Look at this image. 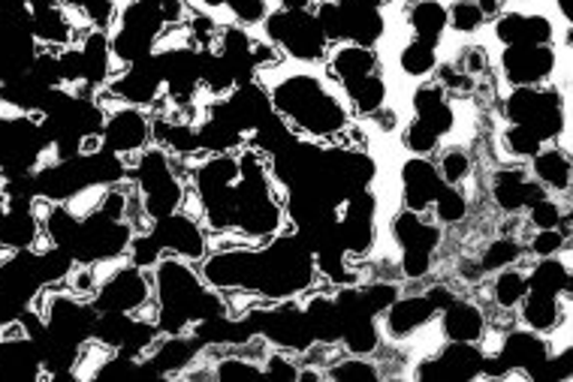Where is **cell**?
<instances>
[{"label":"cell","mask_w":573,"mask_h":382,"mask_svg":"<svg viewBox=\"0 0 573 382\" xmlns=\"http://www.w3.org/2000/svg\"><path fill=\"white\" fill-rule=\"evenodd\" d=\"M435 268V253L431 251H401L399 272L405 281H426Z\"/></svg>","instance_id":"f6af8a7d"},{"label":"cell","mask_w":573,"mask_h":382,"mask_svg":"<svg viewBox=\"0 0 573 382\" xmlns=\"http://www.w3.org/2000/svg\"><path fill=\"white\" fill-rule=\"evenodd\" d=\"M435 166H438L440 182L450 184V187H462V184H468L474 175L472 154H468V148H462V145H450V148H444Z\"/></svg>","instance_id":"d590c367"},{"label":"cell","mask_w":573,"mask_h":382,"mask_svg":"<svg viewBox=\"0 0 573 382\" xmlns=\"http://www.w3.org/2000/svg\"><path fill=\"white\" fill-rule=\"evenodd\" d=\"M528 290L543 292V295H567L571 292V268L562 256H546L537 259L528 268Z\"/></svg>","instance_id":"f1b7e54d"},{"label":"cell","mask_w":573,"mask_h":382,"mask_svg":"<svg viewBox=\"0 0 573 382\" xmlns=\"http://www.w3.org/2000/svg\"><path fill=\"white\" fill-rule=\"evenodd\" d=\"M429 212L435 214L438 226H459V223L468 221V214H472V199L465 196L462 187L444 184L438 196H435V202H431Z\"/></svg>","instance_id":"1f68e13d"},{"label":"cell","mask_w":573,"mask_h":382,"mask_svg":"<svg viewBox=\"0 0 573 382\" xmlns=\"http://www.w3.org/2000/svg\"><path fill=\"white\" fill-rule=\"evenodd\" d=\"M260 364H263V373H266V376H272V380H284V382H297L299 368H302L297 355L286 350L266 352Z\"/></svg>","instance_id":"ee69618b"},{"label":"cell","mask_w":573,"mask_h":382,"mask_svg":"<svg viewBox=\"0 0 573 382\" xmlns=\"http://www.w3.org/2000/svg\"><path fill=\"white\" fill-rule=\"evenodd\" d=\"M401 148L414 154V157H431L435 151H440V136L414 118V121L401 127Z\"/></svg>","instance_id":"74e56055"},{"label":"cell","mask_w":573,"mask_h":382,"mask_svg":"<svg viewBox=\"0 0 573 382\" xmlns=\"http://www.w3.org/2000/svg\"><path fill=\"white\" fill-rule=\"evenodd\" d=\"M525 247L513 235H498V238H492L486 247H483L480 259L477 265L483 268V274H495L507 268V265H516V262L523 259Z\"/></svg>","instance_id":"e575fe53"},{"label":"cell","mask_w":573,"mask_h":382,"mask_svg":"<svg viewBox=\"0 0 573 382\" xmlns=\"http://www.w3.org/2000/svg\"><path fill=\"white\" fill-rule=\"evenodd\" d=\"M553 343L546 341V334H537L532 329H507L502 334V346H498V362L513 373V376H525L550 359Z\"/></svg>","instance_id":"5bb4252c"},{"label":"cell","mask_w":573,"mask_h":382,"mask_svg":"<svg viewBox=\"0 0 573 382\" xmlns=\"http://www.w3.org/2000/svg\"><path fill=\"white\" fill-rule=\"evenodd\" d=\"M226 109L233 115V121L242 127V133H251L256 130L260 124L266 121L269 115H272V100H269V88H263L260 81L251 79V81H242L236 85L233 91L224 97Z\"/></svg>","instance_id":"ffe728a7"},{"label":"cell","mask_w":573,"mask_h":382,"mask_svg":"<svg viewBox=\"0 0 573 382\" xmlns=\"http://www.w3.org/2000/svg\"><path fill=\"white\" fill-rule=\"evenodd\" d=\"M456 67H459L462 72H468L472 79L480 81L483 76H489V51L483 49V46H465Z\"/></svg>","instance_id":"c3c4849f"},{"label":"cell","mask_w":573,"mask_h":382,"mask_svg":"<svg viewBox=\"0 0 573 382\" xmlns=\"http://www.w3.org/2000/svg\"><path fill=\"white\" fill-rule=\"evenodd\" d=\"M378 51L369 49V46L338 42L336 49H329L327 76L332 81H338V85H344V81L350 79H359V76H369V72H378Z\"/></svg>","instance_id":"7402d4cb"},{"label":"cell","mask_w":573,"mask_h":382,"mask_svg":"<svg viewBox=\"0 0 573 382\" xmlns=\"http://www.w3.org/2000/svg\"><path fill=\"white\" fill-rule=\"evenodd\" d=\"M555 7H559V12H562V19L571 25V21H573V0H555Z\"/></svg>","instance_id":"f5cc1de1"},{"label":"cell","mask_w":573,"mask_h":382,"mask_svg":"<svg viewBox=\"0 0 573 382\" xmlns=\"http://www.w3.org/2000/svg\"><path fill=\"white\" fill-rule=\"evenodd\" d=\"M369 121L375 124L380 133H392L399 127V111L392 109V106H380L375 115H369Z\"/></svg>","instance_id":"681fc988"},{"label":"cell","mask_w":573,"mask_h":382,"mask_svg":"<svg viewBox=\"0 0 573 382\" xmlns=\"http://www.w3.org/2000/svg\"><path fill=\"white\" fill-rule=\"evenodd\" d=\"M483 25H486V19H483L477 0H453L447 7V28H453L462 37H474Z\"/></svg>","instance_id":"f35d334b"},{"label":"cell","mask_w":573,"mask_h":382,"mask_svg":"<svg viewBox=\"0 0 573 382\" xmlns=\"http://www.w3.org/2000/svg\"><path fill=\"white\" fill-rule=\"evenodd\" d=\"M525 212H528V226L532 229H559L564 221V208L555 199H550V196L532 202Z\"/></svg>","instance_id":"7bdbcfd3"},{"label":"cell","mask_w":573,"mask_h":382,"mask_svg":"<svg viewBox=\"0 0 573 382\" xmlns=\"http://www.w3.org/2000/svg\"><path fill=\"white\" fill-rule=\"evenodd\" d=\"M254 322V332L275 350H286L293 355H302V352L314 343L311 332H308L305 313H302V304L297 298H284V302H269L256 311L245 313Z\"/></svg>","instance_id":"277c9868"},{"label":"cell","mask_w":573,"mask_h":382,"mask_svg":"<svg viewBox=\"0 0 573 382\" xmlns=\"http://www.w3.org/2000/svg\"><path fill=\"white\" fill-rule=\"evenodd\" d=\"M389 232H392V242L399 244L401 251H438L444 232L435 221H429L426 214L410 212V208H401L392 223H389Z\"/></svg>","instance_id":"44dd1931"},{"label":"cell","mask_w":573,"mask_h":382,"mask_svg":"<svg viewBox=\"0 0 573 382\" xmlns=\"http://www.w3.org/2000/svg\"><path fill=\"white\" fill-rule=\"evenodd\" d=\"M408 28L414 40L429 42L438 49L444 33H447V3L440 0H414L408 7Z\"/></svg>","instance_id":"4316f807"},{"label":"cell","mask_w":573,"mask_h":382,"mask_svg":"<svg viewBox=\"0 0 573 382\" xmlns=\"http://www.w3.org/2000/svg\"><path fill=\"white\" fill-rule=\"evenodd\" d=\"M269 100L278 118L297 136L329 141L350 124L348 106L314 72H290L269 88Z\"/></svg>","instance_id":"6da1fadb"},{"label":"cell","mask_w":573,"mask_h":382,"mask_svg":"<svg viewBox=\"0 0 573 382\" xmlns=\"http://www.w3.org/2000/svg\"><path fill=\"white\" fill-rule=\"evenodd\" d=\"M124 259L134 262L136 268H145V272H152L154 265L164 259V247H161V242L154 238L152 229L136 232L134 242H130V247H127V256H124Z\"/></svg>","instance_id":"ab89813d"},{"label":"cell","mask_w":573,"mask_h":382,"mask_svg":"<svg viewBox=\"0 0 573 382\" xmlns=\"http://www.w3.org/2000/svg\"><path fill=\"white\" fill-rule=\"evenodd\" d=\"M559 72L555 46H504L502 76L513 88H541Z\"/></svg>","instance_id":"30bf717a"},{"label":"cell","mask_w":573,"mask_h":382,"mask_svg":"<svg viewBox=\"0 0 573 382\" xmlns=\"http://www.w3.org/2000/svg\"><path fill=\"white\" fill-rule=\"evenodd\" d=\"M256 247L260 244H245V247H224V251L205 253L200 277L205 286L217 292L247 290L256 286Z\"/></svg>","instance_id":"9c48e42d"},{"label":"cell","mask_w":573,"mask_h":382,"mask_svg":"<svg viewBox=\"0 0 573 382\" xmlns=\"http://www.w3.org/2000/svg\"><path fill=\"white\" fill-rule=\"evenodd\" d=\"M42 235L40 221L31 212V205H12L0 214V244L7 251H31Z\"/></svg>","instance_id":"cb8c5ba5"},{"label":"cell","mask_w":573,"mask_h":382,"mask_svg":"<svg viewBox=\"0 0 573 382\" xmlns=\"http://www.w3.org/2000/svg\"><path fill=\"white\" fill-rule=\"evenodd\" d=\"M85 61V85L100 91L106 81L113 79V49H109V33L100 28H91L85 33V40L79 42Z\"/></svg>","instance_id":"484cf974"},{"label":"cell","mask_w":573,"mask_h":382,"mask_svg":"<svg viewBox=\"0 0 573 382\" xmlns=\"http://www.w3.org/2000/svg\"><path fill=\"white\" fill-rule=\"evenodd\" d=\"M263 31H266V40L275 42L290 61L323 63L329 58V49H332L311 10L297 12L281 10V7L269 10V16L263 19Z\"/></svg>","instance_id":"7a4b0ae2"},{"label":"cell","mask_w":573,"mask_h":382,"mask_svg":"<svg viewBox=\"0 0 573 382\" xmlns=\"http://www.w3.org/2000/svg\"><path fill=\"white\" fill-rule=\"evenodd\" d=\"M423 295H426V298H429L431 302V307H435V311H444V307H447V304L453 302V298H456V292L450 290V286H447V283H435V286H429V290L423 292Z\"/></svg>","instance_id":"f907efd6"},{"label":"cell","mask_w":573,"mask_h":382,"mask_svg":"<svg viewBox=\"0 0 573 382\" xmlns=\"http://www.w3.org/2000/svg\"><path fill=\"white\" fill-rule=\"evenodd\" d=\"M134 226L127 221H109L103 214L82 217L79 238L72 244L70 256L82 265H103V262H118L127 256V247L134 242Z\"/></svg>","instance_id":"5b68a950"},{"label":"cell","mask_w":573,"mask_h":382,"mask_svg":"<svg viewBox=\"0 0 573 382\" xmlns=\"http://www.w3.org/2000/svg\"><path fill=\"white\" fill-rule=\"evenodd\" d=\"M224 7L242 28L263 25V19L269 16V0H226Z\"/></svg>","instance_id":"bcb514c9"},{"label":"cell","mask_w":573,"mask_h":382,"mask_svg":"<svg viewBox=\"0 0 573 382\" xmlns=\"http://www.w3.org/2000/svg\"><path fill=\"white\" fill-rule=\"evenodd\" d=\"M278 7H281V10L302 12V10H314V0H278Z\"/></svg>","instance_id":"816d5d0a"},{"label":"cell","mask_w":573,"mask_h":382,"mask_svg":"<svg viewBox=\"0 0 573 382\" xmlns=\"http://www.w3.org/2000/svg\"><path fill=\"white\" fill-rule=\"evenodd\" d=\"M341 91L348 97L350 109L362 115V118H369L380 106H387V97H389V85L387 79L378 72H369V76H359V79H350L341 85Z\"/></svg>","instance_id":"83f0119b"},{"label":"cell","mask_w":573,"mask_h":382,"mask_svg":"<svg viewBox=\"0 0 573 382\" xmlns=\"http://www.w3.org/2000/svg\"><path fill=\"white\" fill-rule=\"evenodd\" d=\"M341 19H344V37L357 46L375 49L383 33H387V19H383V0H336Z\"/></svg>","instance_id":"e0dca14e"},{"label":"cell","mask_w":573,"mask_h":382,"mask_svg":"<svg viewBox=\"0 0 573 382\" xmlns=\"http://www.w3.org/2000/svg\"><path fill=\"white\" fill-rule=\"evenodd\" d=\"M528 292V274L525 268H516V265H507L502 272H495L489 286V298L498 311H516L519 302Z\"/></svg>","instance_id":"f546056e"},{"label":"cell","mask_w":573,"mask_h":382,"mask_svg":"<svg viewBox=\"0 0 573 382\" xmlns=\"http://www.w3.org/2000/svg\"><path fill=\"white\" fill-rule=\"evenodd\" d=\"M263 364L247 359L242 352H230V355H217L212 362V380L217 382H256L263 380Z\"/></svg>","instance_id":"836d02e7"},{"label":"cell","mask_w":573,"mask_h":382,"mask_svg":"<svg viewBox=\"0 0 573 382\" xmlns=\"http://www.w3.org/2000/svg\"><path fill=\"white\" fill-rule=\"evenodd\" d=\"M438 63H440L438 49L423 40L405 42L399 51V70H401V76H408V79L426 81L429 76H435Z\"/></svg>","instance_id":"4dcf8cb0"},{"label":"cell","mask_w":573,"mask_h":382,"mask_svg":"<svg viewBox=\"0 0 573 382\" xmlns=\"http://www.w3.org/2000/svg\"><path fill=\"white\" fill-rule=\"evenodd\" d=\"M543 145H546V141H543L534 130L523 127V124H511V127L502 133V148L507 157H513V160H532Z\"/></svg>","instance_id":"8d00e7d4"},{"label":"cell","mask_w":573,"mask_h":382,"mask_svg":"<svg viewBox=\"0 0 573 382\" xmlns=\"http://www.w3.org/2000/svg\"><path fill=\"white\" fill-rule=\"evenodd\" d=\"M504 118L511 124H523L534 130L546 145L559 141L567 130V109L564 97L553 85L541 88H513L504 97Z\"/></svg>","instance_id":"3957f363"},{"label":"cell","mask_w":573,"mask_h":382,"mask_svg":"<svg viewBox=\"0 0 573 382\" xmlns=\"http://www.w3.org/2000/svg\"><path fill=\"white\" fill-rule=\"evenodd\" d=\"M564 320H567V307H564L562 295H543V292L528 290L519 302V322L532 332L553 334L562 329Z\"/></svg>","instance_id":"603a6c76"},{"label":"cell","mask_w":573,"mask_h":382,"mask_svg":"<svg viewBox=\"0 0 573 382\" xmlns=\"http://www.w3.org/2000/svg\"><path fill=\"white\" fill-rule=\"evenodd\" d=\"M489 196L492 205L502 214H519L525 212L532 202L543 199V196H550V193L543 190L541 184L534 182L523 166H507V169L492 172Z\"/></svg>","instance_id":"4fadbf2b"},{"label":"cell","mask_w":573,"mask_h":382,"mask_svg":"<svg viewBox=\"0 0 573 382\" xmlns=\"http://www.w3.org/2000/svg\"><path fill=\"white\" fill-rule=\"evenodd\" d=\"M399 295V281H369L366 286H359V298L366 304V311L375 313V316H383V311H387L389 304L396 302Z\"/></svg>","instance_id":"60d3db41"},{"label":"cell","mask_w":573,"mask_h":382,"mask_svg":"<svg viewBox=\"0 0 573 382\" xmlns=\"http://www.w3.org/2000/svg\"><path fill=\"white\" fill-rule=\"evenodd\" d=\"M113 94L115 100L124 106H139V109H152L154 102L164 97V76L157 67V58L148 55L143 61L127 63L122 72H115L113 79L103 85Z\"/></svg>","instance_id":"8fae6325"},{"label":"cell","mask_w":573,"mask_h":382,"mask_svg":"<svg viewBox=\"0 0 573 382\" xmlns=\"http://www.w3.org/2000/svg\"><path fill=\"white\" fill-rule=\"evenodd\" d=\"M338 242L350 259H369L378 244V199L371 190L350 193L338 205Z\"/></svg>","instance_id":"8992f818"},{"label":"cell","mask_w":573,"mask_h":382,"mask_svg":"<svg viewBox=\"0 0 573 382\" xmlns=\"http://www.w3.org/2000/svg\"><path fill=\"white\" fill-rule=\"evenodd\" d=\"M152 145V115L139 106H124L106 111L103 124V148L118 154L127 169H134L136 157Z\"/></svg>","instance_id":"ba28073f"},{"label":"cell","mask_w":573,"mask_h":382,"mask_svg":"<svg viewBox=\"0 0 573 382\" xmlns=\"http://www.w3.org/2000/svg\"><path fill=\"white\" fill-rule=\"evenodd\" d=\"M528 380H534V382H567L571 380V355H567V350L559 352V355L550 352V359H546L543 364H537V368L528 373Z\"/></svg>","instance_id":"7dc6e473"},{"label":"cell","mask_w":573,"mask_h":382,"mask_svg":"<svg viewBox=\"0 0 573 382\" xmlns=\"http://www.w3.org/2000/svg\"><path fill=\"white\" fill-rule=\"evenodd\" d=\"M534 182L541 184L546 193H567L571 190V157L555 141L543 145L541 151L532 157Z\"/></svg>","instance_id":"d4e9b609"},{"label":"cell","mask_w":573,"mask_h":382,"mask_svg":"<svg viewBox=\"0 0 573 382\" xmlns=\"http://www.w3.org/2000/svg\"><path fill=\"white\" fill-rule=\"evenodd\" d=\"M154 238L161 242L164 253H173L178 259L187 262H203L208 253V235H205L200 217L187 212H173L164 221L152 223Z\"/></svg>","instance_id":"7c38bea8"},{"label":"cell","mask_w":573,"mask_h":382,"mask_svg":"<svg viewBox=\"0 0 573 382\" xmlns=\"http://www.w3.org/2000/svg\"><path fill=\"white\" fill-rule=\"evenodd\" d=\"M435 316H438V311L431 307V302L423 292L420 295H399V298L383 311V332H387L389 341H410V337H417L423 329H429Z\"/></svg>","instance_id":"2e32d148"},{"label":"cell","mask_w":573,"mask_h":382,"mask_svg":"<svg viewBox=\"0 0 573 382\" xmlns=\"http://www.w3.org/2000/svg\"><path fill=\"white\" fill-rule=\"evenodd\" d=\"M154 298V281L152 272L136 268L134 262L115 265L113 272L100 277V286L94 292L91 304L100 311H118V313H139L145 304Z\"/></svg>","instance_id":"52a82bcc"},{"label":"cell","mask_w":573,"mask_h":382,"mask_svg":"<svg viewBox=\"0 0 573 382\" xmlns=\"http://www.w3.org/2000/svg\"><path fill=\"white\" fill-rule=\"evenodd\" d=\"M399 182L405 208H410V212L417 214L429 212L431 202H435V196H438L440 187H444V182H440L438 175V166H435L429 157H414V154L401 163Z\"/></svg>","instance_id":"9a60e30c"},{"label":"cell","mask_w":573,"mask_h":382,"mask_svg":"<svg viewBox=\"0 0 573 382\" xmlns=\"http://www.w3.org/2000/svg\"><path fill=\"white\" fill-rule=\"evenodd\" d=\"M323 373L332 382H380L378 362H371L369 355H348V352L338 355Z\"/></svg>","instance_id":"d6a6232c"},{"label":"cell","mask_w":573,"mask_h":382,"mask_svg":"<svg viewBox=\"0 0 573 382\" xmlns=\"http://www.w3.org/2000/svg\"><path fill=\"white\" fill-rule=\"evenodd\" d=\"M410 109H414V118L426 124V127H431L440 139L450 136L456 130V121H459L456 106H453V100L447 97V91L440 88L438 81H420L417 91L410 94Z\"/></svg>","instance_id":"ac0fdd59"},{"label":"cell","mask_w":573,"mask_h":382,"mask_svg":"<svg viewBox=\"0 0 573 382\" xmlns=\"http://www.w3.org/2000/svg\"><path fill=\"white\" fill-rule=\"evenodd\" d=\"M440 334L444 341L459 343H480L489 334V322H486V311L480 304L468 302V298H453L444 311H440Z\"/></svg>","instance_id":"d6986e66"},{"label":"cell","mask_w":573,"mask_h":382,"mask_svg":"<svg viewBox=\"0 0 573 382\" xmlns=\"http://www.w3.org/2000/svg\"><path fill=\"white\" fill-rule=\"evenodd\" d=\"M571 244V235H564L562 229H534V235L525 244V251L537 256V259H546V256H562Z\"/></svg>","instance_id":"b9f144b4"}]
</instances>
